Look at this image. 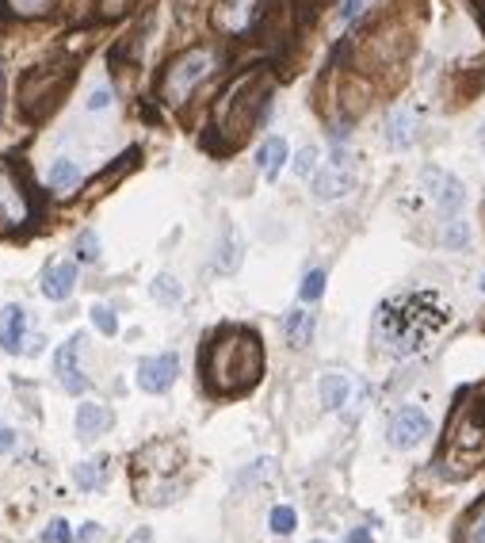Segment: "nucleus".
<instances>
[{"mask_svg": "<svg viewBox=\"0 0 485 543\" xmlns=\"http://www.w3.org/2000/svg\"><path fill=\"white\" fill-rule=\"evenodd\" d=\"M12 448H16V433L8 425H0V456H8Z\"/></svg>", "mask_w": 485, "mask_h": 543, "instance_id": "72a5a7b5", "label": "nucleus"}, {"mask_svg": "<svg viewBox=\"0 0 485 543\" xmlns=\"http://www.w3.org/2000/svg\"><path fill=\"white\" fill-rule=\"evenodd\" d=\"M77 261L81 264L100 261V234L96 230H81L77 234Z\"/></svg>", "mask_w": 485, "mask_h": 543, "instance_id": "bb28decb", "label": "nucleus"}, {"mask_svg": "<svg viewBox=\"0 0 485 543\" xmlns=\"http://www.w3.org/2000/svg\"><path fill=\"white\" fill-rule=\"evenodd\" d=\"M356 188V165L348 150H333V157H325V165L310 180V192L314 199H340Z\"/></svg>", "mask_w": 485, "mask_h": 543, "instance_id": "20e7f679", "label": "nucleus"}, {"mask_svg": "<svg viewBox=\"0 0 485 543\" xmlns=\"http://www.w3.org/2000/svg\"><path fill=\"white\" fill-rule=\"evenodd\" d=\"M107 421H111V413H107V406H100V402H81V406H77V436H81L85 444L104 433Z\"/></svg>", "mask_w": 485, "mask_h": 543, "instance_id": "6ab92c4d", "label": "nucleus"}, {"mask_svg": "<svg viewBox=\"0 0 485 543\" xmlns=\"http://www.w3.org/2000/svg\"><path fill=\"white\" fill-rule=\"evenodd\" d=\"M268 524H272L275 536H291V532L298 528V513L291 509V505H275L272 517H268Z\"/></svg>", "mask_w": 485, "mask_h": 543, "instance_id": "b1692460", "label": "nucleus"}, {"mask_svg": "<svg viewBox=\"0 0 485 543\" xmlns=\"http://www.w3.org/2000/svg\"><path fill=\"white\" fill-rule=\"evenodd\" d=\"M287 157H291L287 142H283L279 134H272V138H264V142H260V150H256V169L268 176V180H275L279 169L287 165Z\"/></svg>", "mask_w": 485, "mask_h": 543, "instance_id": "a211bd4d", "label": "nucleus"}, {"mask_svg": "<svg viewBox=\"0 0 485 543\" xmlns=\"http://www.w3.org/2000/svg\"><path fill=\"white\" fill-rule=\"evenodd\" d=\"M127 4H130V0H104V12H107V16H119Z\"/></svg>", "mask_w": 485, "mask_h": 543, "instance_id": "e433bc0d", "label": "nucleus"}, {"mask_svg": "<svg viewBox=\"0 0 485 543\" xmlns=\"http://www.w3.org/2000/svg\"><path fill=\"white\" fill-rule=\"evenodd\" d=\"M81 345H85V337L73 333V337H65L62 345L54 348V375H58L62 391L77 394V398L88 391V375L81 371Z\"/></svg>", "mask_w": 485, "mask_h": 543, "instance_id": "0eeeda50", "label": "nucleus"}, {"mask_svg": "<svg viewBox=\"0 0 485 543\" xmlns=\"http://www.w3.org/2000/svg\"><path fill=\"white\" fill-rule=\"evenodd\" d=\"M23 341H27V310L23 306H4L0 310V348L8 356H20Z\"/></svg>", "mask_w": 485, "mask_h": 543, "instance_id": "f8f14e48", "label": "nucleus"}, {"mask_svg": "<svg viewBox=\"0 0 485 543\" xmlns=\"http://www.w3.org/2000/svg\"><path fill=\"white\" fill-rule=\"evenodd\" d=\"M451 326V303L443 299L436 287H409L401 295L382 299L371 322V337L379 352L394 360L421 356L443 337V329Z\"/></svg>", "mask_w": 485, "mask_h": 543, "instance_id": "f257e3e1", "label": "nucleus"}, {"mask_svg": "<svg viewBox=\"0 0 485 543\" xmlns=\"http://www.w3.org/2000/svg\"><path fill=\"white\" fill-rule=\"evenodd\" d=\"M176 375H180V356L176 352H161V356H146L142 364H138V387L146 394H165L172 391V383H176Z\"/></svg>", "mask_w": 485, "mask_h": 543, "instance_id": "1a4fd4ad", "label": "nucleus"}, {"mask_svg": "<svg viewBox=\"0 0 485 543\" xmlns=\"http://www.w3.org/2000/svg\"><path fill=\"white\" fill-rule=\"evenodd\" d=\"M96 540H100V524H92V521H88L85 528L77 532V543H96Z\"/></svg>", "mask_w": 485, "mask_h": 543, "instance_id": "f704fd0d", "label": "nucleus"}, {"mask_svg": "<svg viewBox=\"0 0 485 543\" xmlns=\"http://www.w3.org/2000/svg\"><path fill=\"white\" fill-rule=\"evenodd\" d=\"M363 4H367V0H340V4H337V20L340 23H352L359 12H363Z\"/></svg>", "mask_w": 485, "mask_h": 543, "instance_id": "473e14b6", "label": "nucleus"}, {"mask_svg": "<svg viewBox=\"0 0 485 543\" xmlns=\"http://www.w3.org/2000/svg\"><path fill=\"white\" fill-rule=\"evenodd\" d=\"M46 184H50L54 196H73L81 188V165L73 157H58L50 165V173H46Z\"/></svg>", "mask_w": 485, "mask_h": 543, "instance_id": "dca6fc26", "label": "nucleus"}, {"mask_svg": "<svg viewBox=\"0 0 485 543\" xmlns=\"http://www.w3.org/2000/svg\"><path fill=\"white\" fill-rule=\"evenodd\" d=\"M386 142L394 150H409L417 142V115L409 108H394L386 115Z\"/></svg>", "mask_w": 485, "mask_h": 543, "instance_id": "2eb2a0df", "label": "nucleus"}, {"mask_svg": "<svg viewBox=\"0 0 485 543\" xmlns=\"http://www.w3.org/2000/svg\"><path fill=\"white\" fill-rule=\"evenodd\" d=\"M127 543H153V532H149V528H134Z\"/></svg>", "mask_w": 485, "mask_h": 543, "instance_id": "c9c22d12", "label": "nucleus"}, {"mask_svg": "<svg viewBox=\"0 0 485 543\" xmlns=\"http://www.w3.org/2000/svg\"><path fill=\"white\" fill-rule=\"evenodd\" d=\"M463 543H485V505L470 517V524H466V540Z\"/></svg>", "mask_w": 485, "mask_h": 543, "instance_id": "7c9ffc66", "label": "nucleus"}, {"mask_svg": "<svg viewBox=\"0 0 485 543\" xmlns=\"http://www.w3.org/2000/svg\"><path fill=\"white\" fill-rule=\"evenodd\" d=\"M325 295V272L321 268H310L306 276H302V287H298V299L302 303H317Z\"/></svg>", "mask_w": 485, "mask_h": 543, "instance_id": "5701e85b", "label": "nucleus"}, {"mask_svg": "<svg viewBox=\"0 0 485 543\" xmlns=\"http://www.w3.org/2000/svg\"><path fill=\"white\" fill-rule=\"evenodd\" d=\"M260 12H264V0H218L214 4V23L226 35H245V31L256 27Z\"/></svg>", "mask_w": 485, "mask_h": 543, "instance_id": "9d476101", "label": "nucleus"}, {"mask_svg": "<svg viewBox=\"0 0 485 543\" xmlns=\"http://www.w3.org/2000/svg\"><path fill=\"white\" fill-rule=\"evenodd\" d=\"M424 184H428V196H432V203H436V211L443 215V222H451V218H459V211H463L466 203V188L463 180L455 173H447V169H424Z\"/></svg>", "mask_w": 485, "mask_h": 543, "instance_id": "423d86ee", "label": "nucleus"}, {"mask_svg": "<svg viewBox=\"0 0 485 543\" xmlns=\"http://www.w3.org/2000/svg\"><path fill=\"white\" fill-rule=\"evenodd\" d=\"M482 291H485V276H482Z\"/></svg>", "mask_w": 485, "mask_h": 543, "instance_id": "a19ab883", "label": "nucleus"}, {"mask_svg": "<svg viewBox=\"0 0 485 543\" xmlns=\"http://www.w3.org/2000/svg\"><path fill=\"white\" fill-rule=\"evenodd\" d=\"M241 257H245V241H241V234H237L233 226H226L218 249H214V272H218V276H233V272L241 268Z\"/></svg>", "mask_w": 485, "mask_h": 543, "instance_id": "4468645a", "label": "nucleus"}, {"mask_svg": "<svg viewBox=\"0 0 485 543\" xmlns=\"http://www.w3.org/2000/svg\"><path fill=\"white\" fill-rule=\"evenodd\" d=\"M447 448H451V452H463V456L485 452V402H466L463 410L455 413Z\"/></svg>", "mask_w": 485, "mask_h": 543, "instance_id": "39448f33", "label": "nucleus"}, {"mask_svg": "<svg viewBox=\"0 0 485 543\" xmlns=\"http://www.w3.org/2000/svg\"><path fill=\"white\" fill-rule=\"evenodd\" d=\"M443 241H447V249H466L470 230H466L463 218H451V222H447V234H443Z\"/></svg>", "mask_w": 485, "mask_h": 543, "instance_id": "c85d7f7f", "label": "nucleus"}, {"mask_svg": "<svg viewBox=\"0 0 485 543\" xmlns=\"http://www.w3.org/2000/svg\"><path fill=\"white\" fill-rule=\"evenodd\" d=\"M428 433H432V425H428V417H424L417 406L394 410L390 425H386V440H390V448H398V452H413L417 444L428 440Z\"/></svg>", "mask_w": 485, "mask_h": 543, "instance_id": "6e6552de", "label": "nucleus"}, {"mask_svg": "<svg viewBox=\"0 0 485 543\" xmlns=\"http://www.w3.org/2000/svg\"><path fill=\"white\" fill-rule=\"evenodd\" d=\"M478 142H482V146H485V123H482V127H478Z\"/></svg>", "mask_w": 485, "mask_h": 543, "instance_id": "58836bf2", "label": "nucleus"}, {"mask_svg": "<svg viewBox=\"0 0 485 543\" xmlns=\"http://www.w3.org/2000/svg\"><path fill=\"white\" fill-rule=\"evenodd\" d=\"M283 333H287V341L295 348H306L314 341V310H306V306H295L287 318H283Z\"/></svg>", "mask_w": 485, "mask_h": 543, "instance_id": "aec40b11", "label": "nucleus"}, {"mask_svg": "<svg viewBox=\"0 0 485 543\" xmlns=\"http://www.w3.org/2000/svg\"><path fill=\"white\" fill-rule=\"evenodd\" d=\"M27 215H31V207H27V192H23V184L8 173L4 165H0V222L20 226V222H27Z\"/></svg>", "mask_w": 485, "mask_h": 543, "instance_id": "9b49d317", "label": "nucleus"}, {"mask_svg": "<svg viewBox=\"0 0 485 543\" xmlns=\"http://www.w3.org/2000/svg\"><path fill=\"white\" fill-rule=\"evenodd\" d=\"M321 165H317V146H302V150L295 153V176H314Z\"/></svg>", "mask_w": 485, "mask_h": 543, "instance_id": "cd10ccee", "label": "nucleus"}, {"mask_svg": "<svg viewBox=\"0 0 485 543\" xmlns=\"http://www.w3.org/2000/svg\"><path fill=\"white\" fill-rule=\"evenodd\" d=\"M88 318H92V326L100 329L104 337H115V333H119V318H115V310H111V306L96 303L92 310H88Z\"/></svg>", "mask_w": 485, "mask_h": 543, "instance_id": "393cba45", "label": "nucleus"}, {"mask_svg": "<svg viewBox=\"0 0 485 543\" xmlns=\"http://www.w3.org/2000/svg\"><path fill=\"white\" fill-rule=\"evenodd\" d=\"M43 543H73V532H69V521L54 517V521L43 528Z\"/></svg>", "mask_w": 485, "mask_h": 543, "instance_id": "c756f323", "label": "nucleus"}, {"mask_svg": "<svg viewBox=\"0 0 485 543\" xmlns=\"http://www.w3.org/2000/svg\"><path fill=\"white\" fill-rule=\"evenodd\" d=\"M149 295H153L161 306H176L184 299V287H180L176 276H157V280L149 283Z\"/></svg>", "mask_w": 485, "mask_h": 543, "instance_id": "412c9836", "label": "nucleus"}, {"mask_svg": "<svg viewBox=\"0 0 485 543\" xmlns=\"http://www.w3.org/2000/svg\"><path fill=\"white\" fill-rule=\"evenodd\" d=\"M199 371L214 394L230 398V394L253 391L264 375V345L253 329L222 326L199 352Z\"/></svg>", "mask_w": 485, "mask_h": 543, "instance_id": "f03ea898", "label": "nucleus"}, {"mask_svg": "<svg viewBox=\"0 0 485 543\" xmlns=\"http://www.w3.org/2000/svg\"><path fill=\"white\" fill-rule=\"evenodd\" d=\"M310 543H329V540H310Z\"/></svg>", "mask_w": 485, "mask_h": 543, "instance_id": "ea45409f", "label": "nucleus"}, {"mask_svg": "<svg viewBox=\"0 0 485 543\" xmlns=\"http://www.w3.org/2000/svg\"><path fill=\"white\" fill-rule=\"evenodd\" d=\"M0 111H4V69H0Z\"/></svg>", "mask_w": 485, "mask_h": 543, "instance_id": "4c0bfd02", "label": "nucleus"}, {"mask_svg": "<svg viewBox=\"0 0 485 543\" xmlns=\"http://www.w3.org/2000/svg\"><path fill=\"white\" fill-rule=\"evenodd\" d=\"M4 4H8V12L20 16V20H43L46 12L54 8V0H4Z\"/></svg>", "mask_w": 485, "mask_h": 543, "instance_id": "4be33fe9", "label": "nucleus"}, {"mask_svg": "<svg viewBox=\"0 0 485 543\" xmlns=\"http://www.w3.org/2000/svg\"><path fill=\"white\" fill-rule=\"evenodd\" d=\"M107 104H111V88L107 85H96L92 92H88V100H85L88 111H104Z\"/></svg>", "mask_w": 485, "mask_h": 543, "instance_id": "2f4dec72", "label": "nucleus"}, {"mask_svg": "<svg viewBox=\"0 0 485 543\" xmlns=\"http://www.w3.org/2000/svg\"><path fill=\"white\" fill-rule=\"evenodd\" d=\"M214 69H218V50H214V46H195L188 54H180V58L165 69V77H161V100L172 104V108L184 104L191 92L211 77Z\"/></svg>", "mask_w": 485, "mask_h": 543, "instance_id": "7ed1b4c3", "label": "nucleus"}, {"mask_svg": "<svg viewBox=\"0 0 485 543\" xmlns=\"http://www.w3.org/2000/svg\"><path fill=\"white\" fill-rule=\"evenodd\" d=\"M73 287H77V268L69 261L50 264L43 272V283H39V291H43L50 303H65L73 295Z\"/></svg>", "mask_w": 485, "mask_h": 543, "instance_id": "ddd939ff", "label": "nucleus"}, {"mask_svg": "<svg viewBox=\"0 0 485 543\" xmlns=\"http://www.w3.org/2000/svg\"><path fill=\"white\" fill-rule=\"evenodd\" d=\"M317 391H321V406L337 413L352 402V379H348L344 371H329V375L321 379V387H317Z\"/></svg>", "mask_w": 485, "mask_h": 543, "instance_id": "f3484780", "label": "nucleus"}, {"mask_svg": "<svg viewBox=\"0 0 485 543\" xmlns=\"http://www.w3.org/2000/svg\"><path fill=\"white\" fill-rule=\"evenodd\" d=\"M73 482H77L85 494L100 490V482H104V475H100V463H77V467H73Z\"/></svg>", "mask_w": 485, "mask_h": 543, "instance_id": "a878e982", "label": "nucleus"}]
</instances>
